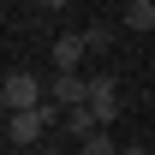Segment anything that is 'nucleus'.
I'll use <instances>...</instances> for the list:
<instances>
[{
    "mask_svg": "<svg viewBox=\"0 0 155 155\" xmlns=\"http://www.w3.org/2000/svg\"><path fill=\"white\" fill-rule=\"evenodd\" d=\"M84 54H90L84 30H78V36H72V30H66V36H54V66H60V72H78V60H84Z\"/></svg>",
    "mask_w": 155,
    "mask_h": 155,
    "instance_id": "39448f33",
    "label": "nucleus"
},
{
    "mask_svg": "<svg viewBox=\"0 0 155 155\" xmlns=\"http://www.w3.org/2000/svg\"><path fill=\"white\" fill-rule=\"evenodd\" d=\"M78 155H125V149H119L114 137L101 131V137H90V143H78Z\"/></svg>",
    "mask_w": 155,
    "mask_h": 155,
    "instance_id": "1a4fd4ad",
    "label": "nucleus"
},
{
    "mask_svg": "<svg viewBox=\"0 0 155 155\" xmlns=\"http://www.w3.org/2000/svg\"><path fill=\"white\" fill-rule=\"evenodd\" d=\"M30 155H60V149H30Z\"/></svg>",
    "mask_w": 155,
    "mask_h": 155,
    "instance_id": "9b49d317",
    "label": "nucleus"
},
{
    "mask_svg": "<svg viewBox=\"0 0 155 155\" xmlns=\"http://www.w3.org/2000/svg\"><path fill=\"white\" fill-rule=\"evenodd\" d=\"M90 114H96L101 125H114V119H119V84H114V72L90 78Z\"/></svg>",
    "mask_w": 155,
    "mask_h": 155,
    "instance_id": "f03ea898",
    "label": "nucleus"
},
{
    "mask_svg": "<svg viewBox=\"0 0 155 155\" xmlns=\"http://www.w3.org/2000/svg\"><path fill=\"white\" fill-rule=\"evenodd\" d=\"M42 131H48L42 107H36V114H6V137H12L18 149H36V143H42Z\"/></svg>",
    "mask_w": 155,
    "mask_h": 155,
    "instance_id": "20e7f679",
    "label": "nucleus"
},
{
    "mask_svg": "<svg viewBox=\"0 0 155 155\" xmlns=\"http://www.w3.org/2000/svg\"><path fill=\"white\" fill-rule=\"evenodd\" d=\"M48 101H60L66 114L72 107H90V78H78V72H54V96Z\"/></svg>",
    "mask_w": 155,
    "mask_h": 155,
    "instance_id": "7ed1b4c3",
    "label": "nucleus"
},
{
    "mask_svg": "<svg viewBox=\"0 0 155 155\" xmlns=\"http://www.w3.org/2000/svg\"><path fill=\"white\" fill-rule=\"evenodd\" d=\"M0 101H6V114H36V107H42V78H30V72H6Z\"/></svg>",
    "mask_w": 155,
    "mask_h": 155,
    "instance_id": "f257e3e1",
    "label": "nucleus"
},
{
    "mask_svg": "<svg viewBox=\"0 0 155 155\" xmlns=\"http://www.w3.org/2000/svg\"><path fill=\"white\" fill-rule=\"evenodd\" d=\"M119 24L137 30V36H149L155 30V0H125V6H119Z\"/></svg>",
    "mask_w": 155,
    "mask_h": 155,
    "instance_id": "423d86ee",
    "label": "nucleus"
},
{
    "mask_svg": "<svg viewBox=\"0 0 155 155\" xmlns=\"http://www.w3.org/2000/svg\"><path fill=\"white\" fill-rule=\"evenodd\" d=\"M84 42H90V54H107V48H114V24H90Z\"/></svg>",
    "mask_w": 155,
    "mask_h": 155,
    "instance_id": "6e6552de",
    "label": "nucleus"
},
{
    "mask_svg": "<svg viewBox=\"0 0 155 155\" xmlns=\"http://www.w3.org/2000/svg\"><path fill=\"white\" fill-rule=\"evenodd\" d=\"M101 131H107V125H101L90 107H72V114H66V137H72V143H90V137H101Z\"/></svg>",
    "mask_w": 155,
    "mask_h": 155,
    "instance_id": "0eeeda50",
    "label": "nucleus"
},
{
    "mask_svg": "<svg viewBox=\"0 0 155 155\" xmlns=\"http://www.w3.org/2000/svg\"><path fill=\"white\" fill-rule=\"evenodd\" d=\"M125 155H149V149H143V143H131V149H125Z\"/></svg>",
    "mask_w": 155,
    "mask_h": 155,
    "instance_id": "9d476101",
    "label": "nucleus"
}]
</instances>
